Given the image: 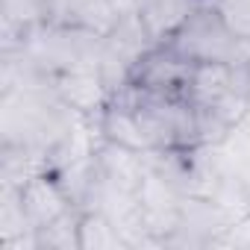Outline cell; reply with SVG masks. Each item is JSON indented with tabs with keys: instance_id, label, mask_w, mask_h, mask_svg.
I'll use <instances>...</instances> for the list:
<instances>
[{
	"instance_id": "obj_1",
	"label": "cell",
	"mask_w": 250,
	"mask_h": 250,
	"mask_svg": "<svg viewBox=\"0 0 250 250\" xmlns=\"http://www.w3.org/2000/svg\"><path fill=\"white\" fill-rule=\"evenodd\" d=\"M188 62H238L241 42L229 33L215 6H197L171 42Z\"/></svg>"
},
{
	"instance_id": "obj_2",
	"label": "cell",
	"mask_w": 250,
	"mask_h": 250,
	"mask_svg": "<svg viewBox=\"0 0 250 250\" xmlns=\"http://www.w3.org/2000/svg\"><path fill=\"white\" fill-rule=\"evenodd\" d=\"M194 62H188L180 50L171 44H150L127 71L124 83L150 91V94H171V97H188V80H191Z\"/></svg>"
},
{
	"instance_id": "obj_5",
	"label": "cell",
	"mask_w": 250,
	"mask_h": 250,
	"mask_svg": "<svg viewBox=\"0 0 250 250\" xmlns=\"http://www.w3.org/2000/svg\"><path fill=\"white\" fill-rule=\"evenodd\" d=\"M194 9V0H142L136 18L150 44H171Z\"/></svg>"
},
{
	"instance_id": "obj_8",
	"label": "cell",
	"mask_w": 250,
	"mask_h": 250,
	"mask_svg": "<svg viewBox=\"0 0 250 250\" xmlns=\"http://www.w3.org/2000/svg\"><path fill=\"white\" fill-rule=\"evenodd\" d=\"M109 3H112V9H115L121 18H130V15H136V9H139L142 0H109Z\"/></svg>"
},
{
	"instance_id": "obj_3",
	"label": "cell",
	"mask_w": 250,
	"mask_h": 250,
	"mask_svg": "<svg viewBox=\"0 0 250 250\" xmlns=\"http://www.w3.org/2000/svg\"><path fill=\"white\" fill-rule=\"evenodd\" d=\"M15 188H18V200H21L24 218H27V224H30L33 232L42 229V227H47V224H53V221L62 218L68 209L80 206V203H74V197L68 194V188H65V183L59 180V174L50 171V168L33 171V174H30L21 186H15ZM33 232H30V235H33Z\"/></svg>"
},
{
	"instance_id": "obj_6",
	"label": "cell",
	"mask_w": 250,
	"mask_h": 250,
	"mask_svg": "<svg viewBox=\"0 0 250 250\" xmlns=\"http://www.w3.org/2000/svg\"><path fill=\"white\" fill-rule=\"evenodd\" d=\"M133 247L124 229L100 209H83L80 218V250H118Z\"/></svg>"
},
{
	"instance_id": "obj_10",
	"label": "cell",
	"mask_w": 250,
	"mask_h": 250,
	"mask_svg": "<svg viewBox=\"0 0 250 250\" xmlns=\"http://www.w3.org/2000/svg\"><path fill=\"white\" fill-rule=\"evenodd\" d=\"M194 3H197V6H215L218 0H194Z\"/></svg>"
},
{
	"instance_id": "obj_7",
	"label": "cell",
	"mask_w": 250,
	"mask_h": 250,
	"mask_svg": "<svg viewBox=\"0 0 250 250\" xmlns=\"http://www.w3.org/2000/svg\"><path fill=\"white\" fill-rule=\"evenodd\" d=\"M215 9L241 44L250 42V0H218Z\"/></svg>"
},
{
	"instance_id": "obj_9",
	"label": "cell",
	"mask_w": 250,
	"mask_h": 250,
	"mask_svg": "<svg viewBox=\"0 0 250 250\" xmlns=\"http://www.w3.org/2000/svg\"><path fill=\"white\" fill-rule=\"evenodd\" d=\"M244 68H247V74H250V42H244L241 44V59H238Z\"/></svg>"
},
{
	"instance_id": "obj_4",
	"label": "cell",
	"mask_w": 250,
	"mask_h": 250,
	"mask_svg": "<svg viewBox=\"0 0 250 250\" xmlns=\"http://www.w3.org/2000/svg\"><path fill=\"white\" fill-rule=\"evenodd\" d=\"M124 18L109 0H47V24L65 30H85L106 39Z\"/></svg>"
}]
</instances>
